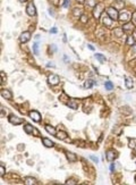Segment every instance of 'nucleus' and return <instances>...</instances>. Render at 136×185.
Instances as JSON below:
<instances>
[{
  "label": "nucleus",
  "instance_id": "f257e3e1",
  "mask_svg": "<svg viewBox=\"0 0 136 185\" xmlns=\"http://www.w3.org/2000/svg\"><path fill=\"white\" fill-rule=\"evenodd\" d=\"M107 12H108L109 17L111 18L112 20H118V18H119L118 12H117V9H115L114 7H109L108 9H107Z\"/></svg>",
  "mask_w": 136,
  "mask_h": 185
},
{
  "label": "nucleus",
  "instance_id": "f03ea898",
  "mask_svg": "<svg viewBox=\"0 0 136 185\" xmlns=\"http://www.w3.org/2000/svg\"><path fill=\"white\" fill-rule=\"evenodd\" d=\"M103 8H104V6L102 5V4H97V5H95V7H94V12H93L94 17L99 18L100 15H101V12H103Z\"/></svg>",
  "mask_w": 136,
  "mask_h": 185
},
{
  "label": "nucleus",
  "instance_id": "7ed1b4c3",
  "mask_svg": "<svg viewBox=\"0 0 136 185\" xmlns=\"http://www.w3.org/2000/svg\"><path fill=\"white\" fill-rule=\"evenodd\" d=\"M48 82H49V84H51V85H57V84L59 83V76L56 74H51L48 77Z\"/></svg>",
  "mask_w": 136,
  "mask_h": 185
},
{
  "label": "nucleus",
  "instance_id": "20e7f679",
  "mask_svg": "<svg viewBox=\"0 0 136 185\" xmlns=\"http://www.w3.org/2000/svg\"><path fill=\"white\" fill-rule=\"evenodd\" d=\"M129 18H131V12H123L119 15V20H121V22H124V23H128Z\"/></svg>",
  "mask_w": 136,
  "mask_h": 185
},
{
  "label": "nucleus",
  "instance_id": "39448f33",
  "mask_svg": "<svg viewBox=\"0 0 136 185\" xmlns=\"http://www.w3.org/2000/svg\"><path fill=\"white\" fill-rule=\"evenodd\" d=\"M26 12L30 16H35V14H36V10H35V7L34 5H33L32 2H30L28 5H27L26 7Z\"/></svg>",
  "mask_w": 136,
  "mask_h": 185
},
{
  "label": "nucleus",
  "instance_id": "423d86ee",
  "mask_svg": "<svg viewBox=\"0 0 136 185\" xmlns=\"http://www.w3.org/2000/svg\"><path fill=\"white\" fill-rule=\"evenodd\" d=\"M30 117L34 122H40V120H41V115H40V112H39V111H36V110H32V111H31V112H30Z\"/></svg>",
  "mask_w": 136,
  "mask_h": 185
},
{
  "label": "nucleus",
  "instance_id": "0eeeda50",
  "mask_svg": "<svg viewBox=\"0 0 136 185\" xmlns=\"http://www.w3.org/2000/svg\"><path fill=\"white\" fill-rule=\"evenodd\" d=\"M31 38V33L30 32H23L22 34H20V38H19V41L22 42V43H25V42H27L28 40H30Z\"/></svg>",
  "mask_w": 136,
  "mask_h": 185
},
{
  "label": "nucleus",
  "instance_id": "6e6552de",
  "mask_svg": "<svg viewBox=\"0 0 136 185\" xmlns=\"http://www.w3.org/2000/svg\"><path fill=\"white\" fill-rule=\"evenodd\" d=\"M9 122L11 124H14V125H19V124L23 123L22 119H19L18 117L14 116V115H11V116H9Z\"/></svg>",
  "mask_w": 136,
  "mask_h": 185
},
{
  "label": "nucleus",
  "instance_id": "1a4fd4ad",
  "mask_svg": "<svg viewBox=\"0 0 136 185\" xmlns=\"http://www.w3.org/2000/svg\"><path fill=\"white\" fill-rule=\"evenodd\" d=\"M66 156H67V159H68L70 162H75V161L77 160L76 154H75V153H73V152H67Z\"/></svg>",
  "mask_w": 136,
  "mask_h": 185
},
{
  "label": "nucleus",
  "instance_id": "9d476101",
  "mask_svg": "<svg viewBox=\"0 0 136 185\" xmlns=\"http://www.w3.org/2000/svg\"><path fill=\"white\" fill-rule=\"evenodd\" d=\"M114 34L116 35L117 38H123V35H124V30L120 28V27H117V28L114 30Z\"/></svg>",
  "mask_w": 136,
  "mask_h": 185
},
{
  "label": "nucleus",
  "instance_id": "9b49d317",
  "mask_svg": "<svg viewBox=\"0 0 136 185\" xmlns=\"http://www.w3.org/2000/svg\"><path fill=\"white\" fill-rule=\"evenodd\" d=\"M116 157H117L116 153H115L112 150H109L108 152H107V159H108L109 161H112L115 158H116Z\"/></svg>",
  "mask_w": 136,
  "mask_h": 185
},
{
  "label": "nucleus",
  "instance_id": "f8f14e48",
  "mask_svg": "<svg viewBox=\"0 0 136 185\" xmlns=\"http://www.w3.org/2000/svg\"><path fill=\"white\" fill-rule=\"evenodd\" d=\"M42 142H43V144H44V146H47V148H52V146H53V142L50 141L49 138H43Z\"/></svg>",
  "mask_w": 136,
  "mask_h": 185
},
{
  "label": "nucleus",
  "instance_id": "ddd939ff",
  "mask_svg": "<svg viewBox=\"0 0 136 185\" xmlns=\"http://www.w3.org/2000/svg\"><path fill=\"white\" fill-rule=\"evenodd\" d=\"M25 184L26 185H34V184H36V180L33 177H26L25 178Z\"/></svg>",
  "mask_w": 136,
  "mask_h": 185
},
{
  "label": "nucleus",
  "instance_id": "4468645a",
  "mask_svg": "<svg viewBox=\"0 0 136 185\" xmlns=\"http://www.w3.org/2000/svg\"><path fill=\"white\" fill-rule=\"evenodd\" d=\"M123 30L125 31H133L134 30V25L132 24V23H125L124 26H123Z\"/></svg>",
  "mask_w": 136,
  "mask_h": 185
},
{
  "label": "nucleus",
  "instance_id": "2eb2a0df",
  "mask_svg": "<svg viewBox=\"0 0 136 185\" xmlns=\"http://www.w3.org/2000/svg\"><path fill=\"white\" fill-rule=\"evenodd\" d=\"M1 96L5 99H11V93H10V91H8V90H2V91H1Z\"/></svg>",
  "mask_w": 136,
  "mask_h": 185
},
{
  "label": "nucleus",
  "instance_id": "dca6fc26",
  "mask_svg": "<svg viewBox=\"0 0 136 185\" xmlns=\"http://www.w3.org/2000/svg\"><path fill=\"white\" fill-rule=\"evenodd\" d=\"M33 131H34V127H33L32 125H30V124H26V125H25V132H26L27 134H32Z\"/></svg>",
  "mask_w": 136,
  "mask_h": 185
},
{
  "label": "nucleus",
  "instance_id": "f3484780",
  "mask_svg": "<svg viewBox=\"0 0 136 185\" xmlns=\"http://www.w3.org/2000/svg\"><path fill=\"white\" fill-rule=\"evenodd\" d=\"M102 20H103V24H106L107 26H111V24H112V20H111V18L107 17V16H103Z\"/></svg>",
  "mask_w": 136,
  "mask_h": 185
},
{
  "label": "nucleus",
  "instance_id": "a211bd4d",
  "mask_svg": "<svg viewBox=\"0 0 136 185\" xmlns=\"http://www.w3.org/2000/svg\"><path fill=\"white\" fill-rule=\"evenodd\" d=\"M67 104H68V107H69V108L77 109V101H75V100H69V101L67 102Z\"/></svg>",
  "mask_w": 136,
  "mask_h": 185
},
{
  "label": "nucleus",
  "instance_id": "6ab92c4d",
  "mask_svg": "<svg viewBox=\"0 0 136 185\" xmlns=\"http://www.w3.org/2000/svg\"><path fill=\"white\" fill-rule=\"evenodd\" d=\"M93 84H94V81L93 80H86L84 83V88H86V89H90V88L93 86Z\"/></svg>",
  "mask_w": 136,
  "mask_h": 185
},
{
  "label": "nucleus",
  "instance_id": "aec40b11",
  "mask_svg": "<svg viewBox=\"0 0 136 185\" xmlns=\"http://www.w3.org/2000/svg\"><path fill=\"white\" fill-rule=\"evenodd\" d=\"M124 7V1H116L114 4V8L115 9H121Z\"/></svg>",
  "mask_w": 136,
  "mask_h": 185
},
{
  "label": "nucleus",
  "instance_id": "412c9836",
  "mask_svg": "<svg viewBox=\"0 0 136 185\" xmlns=\"http://www.w3.org/2000/svg\"><path fill=\"white\" fill-rule=\"evenodd\" d=\"M45 131L48 132V133H50V134H52V135H54V134H57L56 133V130L52 127V126H50V125H47L45 126Z\"/></svg>",
  "mask_w": 136,
  "mask_h": 185
},
{
  "label": "nucleus",
  "instance_id": "4be33fe9",
  "mask_svg": "<svg viewBox=\"0 0 136 185\" xmlns=\"http://www.w3.org/2000/svg\"><path fill=\"white\" fill-rule=\"evenodd\" d=\"M57 136H58V138H60V140H65V138H67V133L64 132V131H59L57 133Z\"/></svg>",
  "mask_w": 136,
  "mask_h": 185
},
{
  "label": "nucleus",
  "instance_id": "5701e85b",
  "mask_svg": "<svg viewBox=\"0 0 136 185\" xmlns=\"http://www.w3.org/2000/svg\"><path fill=\"white\" fill-rule=\"evenodd\" d=\"M125 80H126V86L128 88V89L133 88V80L129 78V77H125Z\"/></svg>",
  "mask_w": 136,
  "mask_h": 185
},
{
  "label": "nucleus",
  "instance_id": "b1692460",
  "mask_svg": "<svg viewBox=\"0 0 136 185\" xmlns=\"http://www.w3.org/2000/svg\"><path fill=\"white\" fill-rule=\"evenodd\" d=\"M95 58H97L99 62H103L104 60H106V58H104V57L102 56L101 54H95Z\"/></svg>",
  "mask_w": 136,
  "mask_h": 185
},
{
  "label": "nucleus",
  "instance_id": "393cba45",
  "mask_svg": "<svg viewBox=\"0 0 136 185\" xmlns=\"http://www.w3.org/2000/svg\"><path fill=\"white\" fill-rule=\"evenodd\" d=\"M73 14H74V16H82V10L79 8H75L73 10Z\"/></svg>",
  "mask_w": 136,
  "mask_h": 185
},
{
  "label": "nucleus",
  "instance_id": "a878e982",
  "mask_svg": "<svg viewBox=\"0 0 136 185\" xmlns=\"http://www.w3.org/2000/svg\"><path fill=\"white\" fill-rule=\"evenodd\" d=\"M129 148H136V138L129 140Z\"/></svg>",
  "mask_w": 136,
  "mask_h": 185
},
{
  "label": "nucleus",
  "instance_id": "bb28decb",
  "mask_svg": "<svg viewBox=\"0 0 136 185\" xmlns=\"http://www.w3.org/2000/svg\"><path fill=\"white\" fill-rule=\"evenodd\" d=\"M106 89L107 90H112L114 89V84H112L111 82H107L106 83Z\"/></svg>",
  "mask_w": 136,
  "mask_h": 185
},
{
  "label": "nucleus",
  "instance_id": "cd10ccee",
  "mask_svg": "<svg viewBox=\"0 0 136 185\" xmlns=\"http://www.w3.org/2000/svg\"><path fill=\"white\" fill-rule=\"evenodd\" d=\"M87 5L91 6V7H95L97 2H95V0H87Z\"/></svg>",
  "mask_w": 136,
  "mask_h": 185
},
{
  "label": "nucleus",
  "instance_id": "c85d7f7f",
  "mask_svg": "<svg viewBox=\"0 0 136 185\" xmlns=\"http://www.w3.org/2000/svg\"><path fill=\"white\" fill-rule=\"evenodd\" d=\"M33 50H34L35 54H39V47H37V43H34V44H33Z\"/></svg>",
  "mask_w": 136,
  "mask_h": 185
},
{
  "label": "nucleus",
  "instance_id": "c756f323",
  "mask_svg": "<svg viewBox=\"0 0 136 185\" xmlns=\"http://www.w3.org/2000/svg\"><path fill=\"white\" fill-rule=\"evenodd\" d=\"M76 180H73V178H70V180H67V182H66V184H69V185H74V184H76Z\"/></svg>",
  "mask_w": 136,
  "mask_h": 185
},
{
  "label": "nucleus",
  "instance_id": "7c9ffc66",
  "mask_svg": "<svg viewBox=\"0 0 136 185\" xmlns=\"http://www.w3.org/2000/svg\"><path fill=\"white\" fill-rule=\"evenodd\" d=\"M134 38H132V36H129L128 39H127V44H134Z\"/></svg>",
  "mask_w": 136,
  "mask_h": 185
},
{
  "label": "nucleus",
  "instance_id": "2f4dec72",
  "mask_svg": "<svg viewBox=\"0 0 136 185\" xmlns=\"http://www.w3.org/2000/svg\"><path fill=\"white\" fill-rule=\"evenodd\" d=\"M81 22L82 23H86L87 22V16L86 15H82L81 16Z\"/></svg>",
  "mask_w": 136,
  "mask_h": 185
},
{
  "label": "nucleus",
  "instance_id": "473e14b6",
  "mask_svg": "<svg viewBox=\"0 0 136 185\" xmlns=\"http://www.w3.org/2000/svg\"><path fill=\"white\" fill-rule=\"evenodd\" d=\"M3 175H5V168H3L2 165H1V166H0V176L2 177Z\"/></svg>",
  "mask_w": 136,
  "mask_h": 185
},
{
  "label": "nucleus",
  "instance_id": "72a5a7b5",
  "mask_svg": "<svg viewBox=\"0 0 136 185\" xmlns=\"http://www.w3.org/2000/svg\"><path fill=\"white\" fill-rule=\"evenodd\" d=\"M90 158H91V160H93L95 164H99V159H98L97 157H94V156H90Z\"/></svg>",
  "mask_w": 136,
  "mask_h": 185
},
{
  "label": "nucleus",
  "instance_id": "f704fd0d",
  "mask_svg": "<svg viewBox=\"0 0 136 185\" xmlns=\"http://www.w3.org/2000/svg\"><path fill=\"white\" fill-rule=\"evenodd\" d=\"M131 54H134L133 57L136 56V46H134L133 48H132V51H131Z\"/></svg>",
  "mask_w": 136,
  "mask_h": 185
},
{
  "label": "nucleus",
  "instance_id": "c9c22d12",
  "mask_svg": "<svg viewBox=\"0 0 136 185\" xmlns=\"http://www.w3.org/2000/svg\"><path fill=\"white\" fill-rule=\"evenodd\" d=\"M5 81H6L5 73H3V72H1V82H2V83H3V82H5Z\"/></svg>",
  "mask_w": 136,
  "mask_h": 185
},
{
  "label": "nucleus",
  "instance_id": "e433bc0d",
  "mask_svg": "<svg viewBox=\"0 0 136 185\" xmlns=\"http://www.w3.org/2000/svg\"><path fill=\"white\" fill-rule=\"evenodd\" d=\"M132 17H133V22L136 24V12H133V15H132Z\"/></svg>",
  "mask_w": 136,
  "mask_h": 185
},
{
  "label": "nucleus",
  "instance_id": "4c0bfd02",
  "mask_svg": "<svg viewBox=\"0 0 136 185\" xmlns=\"http://www.w3.org/2000/svg\"><path fill=\"white\" fill-rule=\"evenodd\" d=\"M68 5H69V0H65L64 7H65V8H67V7H68Z\"/></svg>",
  "mask_w": 136,
  "mask_h": 185
},
{
  "label": "nucleus",
  "instance_id": "58836bf2",
  "mask_svg": "<svg viewBox=\"0 0 136 185\" xmlns=\"http://www.w3.org/2000/svg\"><path fill=\"white\" fill-rule=\"evenodd\" d=\"M87 47H89V49L90 50H94V47L92 44H87Z\"/></svg>",
  "mask_w": 136,
  "mask_h": 185
},
{
  "label": "nucleus",
  "instance_id": "ea45409f",
  "mask_svg": "<svg viewBox=\"0 0 136 185\" xmlns=\"http://www.w3.org/2000/svg\"><path fill=\"white\" fill-rule=\"evenodd\" d=\"M110 170H111V172H114V170H115V165H114V164L110 166Z\"/></svg>",
  "mask_w": 136,
  "mask_h": 185
},
{
  "label": "nucleus",
  "instance_id": "a19ab883",
  "mask_svg": "<svg viewBox=\"0 0 136 185\" xmlns=\"http://www.w3.org/2000/svg\"><path fill=\"white\" fill-rule=\"evenodd\" d=\"M51 33H57V28H56V27H53V28L51 30Z\"/></svg>",
  "mask_w": 136,
  "mask_h": 185
},
{
  "label": "nucleus",
  "instance_id": "79ce46f5",
  "mask_svg": "<svg viewBox=\"0 0 136 185\" xmlns=\"http://www.w3.org/2000/svg\"><path fill=\"white\" fill-rule=\"evenodd\" d=\"M33 134H35V135H39V132H37L36 130L34 128V131H33Z\"/></svg>",
  "mask_w": 136,
  "mask_h": 185
},
{
  "label": "nucleus",
  "instance_id": "37998d69",
  "mask_svg": "<svg viewBox=\"0 0 136 185\" xmlns=\"http://www.w3.org/2000/svg\"><path fill=\"white\" fill-rule=\"evenodd\" d=\"M77 1H78V2H81V4H83L84 1H86V0H77Z\"/></svg>",
  "mask_w": 136,
  "mask_h": 185
},
{
  "label": "nucleus",
  "instance_id": "c03bdc74",
  "mask_svg": "<svg viewBox=\"0 0 136 185\" xmlns=\"http://www.w3.org/2000/svg\"><path fill=\"white\" fill-rule=\"evenodd\" d=\"M134 38H136V30L134 31Z\"/></svg>",
  "mask_w": 136,
  "mask_h": 185
},
{
  "label": "nucleus",
  "instance_id": "a18cd8bd",
  "mask_svg": "<svg viewBox=\"0 0 136 185\" xmlns=\"http://www.w3.org/2000/svg\"><path fill=\"white\" fill-rule=\"evenodd\" d=\"M19 1H20V2H24V1H25V0H19Z\"/></svg>",
  "mask_w": 136,
  "mask_h": 185
},
{
  "label": "nucleus",
  "instance_id": "49530a36",
  "mask_svg": "<svg viewBox=\"0 0 136 185\" xmlns=\"http://www.w3.org/2000/svg\"><path fill=\"white\" fill-rule=\"evenodd\" d=\"M135 183H136V176H135Z\"/></svg>",
  "mask_w": 136,
  "mask_h": 185
}]
</instances>
